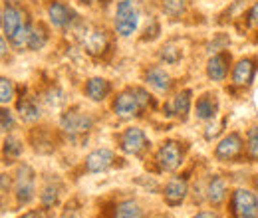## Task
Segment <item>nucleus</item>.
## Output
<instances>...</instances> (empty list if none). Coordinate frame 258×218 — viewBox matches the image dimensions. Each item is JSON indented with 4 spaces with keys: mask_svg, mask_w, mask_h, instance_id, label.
<instances>
[{
    "mask_svg": "<svg viewBox=\"0 0 258 218\" xmlns=\"http://www.w3.org/2000/svg\"><path fill=\"white\" fill-rule=\"evenodd\" d=\"M151 103V95L143 88H129L113 99V113L121 119H131L141 115V111Z\"/></svg>",
    "mask_w": 258,
    "mask_h": 218,
    "instance_id": "1",
    "label": "nucleus"
},
{
    "mask_svg": "<svg viewBox=\"0 0 258 218\" xmlns=\"http://www.w3.org/2000/svg\"><path fill=\"white\" fill-rule=\"evenodd\" d=\"M139 26V12L133 0H119L115 8V32L123 38L133 36Z\"/></svg>",
    "mask_w": 258,
    "mask_h": 218,
    "instance_id": "2",
    "label": "nucleus"
},
{
    "mask_svg": "<svg viewBox=\"0 0 258 218\" xmlns=\"http://www.w3.org/2000/svg\"><path fill=\"white\" fill-rule=\"evenodd\" d=\"M14 192L16 200L20 204H28L34 198L36 192V175H34L30 165H20L16 171V181H14Z\"/></svg>",
    "mask_w": 258,
    "mask_h": 218,
    "instance_id": "3",
    "label": "nucleus"
},
{
    "mask_svg": "<svg viewBox=\"0 0 258 218\" xmlns=\"http://www.w3.org/2000/svg\"><path fill=\"white\" fill-rule=\"evenodd\" d=\"M80 42H82L84 50L90 56H101L109 48L107 32L101 30V28H94V26L82 28V32H80Z\"/></svg>",
    "mask_w": 258,
    "mask_h": 218,
    "instance_id": "4",
    "label": "nucleus"
},
{
    "mask_svg": "<svg viewBox=\"0 0 258 218\" xmlns=\"http://www.w3.org/2000/svg\"><path fill=\"white\" fill-rule=\"evenodd\" d=\"M60 127L64 129L70 137H80V135H86L94 127V119L88 113H84V111L70 109V111H66L64 115H62Z\"/></svg>",
    "mask_w": 258,
    "mask_h": 218,
    "instance_id": "5",
    "label": "nucleus"
},
{
    "mask_svg": "<svg viewBox=\"0 0 258 218\" xmlns=\"http://www.w3.org/2000/svg\"><path fill=\"white\" fill-rule=\"evenodd\" d=\"M157 165L161 167V171L173 173L183 165V147L177 141H165L159 151H157Z\"/></svg>",
    "mask_w": 258,
    "mask_h": 218,
    "instance_id": "6",
    "label": "nucleus"
},
{
    "mask_svg": "<svg viewBox=\"0 0 258 218\" xmlns=\"http://www.w3.org/2000/svg\"><path fill=\"white\" fill-rule=\"evenodd\" d=\"M230 208L234 212L236 218H256L258 214V198L254 196V192L238 188L232 194V202Z\"/></svg>",
    "mask_w": 258,
    "mask_h": 218,
    "instance_id": "7",
    "label": "nucleus"
},
{
    "mask_svg": "<svg viewBox=\"0 0 258 218\" xmlns=\"http://www.w3.org/2000/svg\"><path fill=\"white\" fill-rule=\"evenodd\" d=\"M147 147H149V141H147L143 129H139V127H129V129L123 131V135H121V149H123L127 155L141 157Z\"/></svg>",
    "mask_w": 258,
    "mask_h": 218,
    "instance_id": "8",
    "label": "nucleus"
},
{
    "mask_svg": "<svg viewBox=\"0 0 258 218\" xmlns=\"http://www.w3.org/2000/svg\"><path fill=\"white\" fill-rule=\"evenodd\" d=\"M48 18L56 28H68L76 20V12L62 0H54L48 4Z\"/></svg>",
    "mask_w": 258,
    "mask_h": 218,
    "instance_id": "9",
    "label": "nucleus"
},
{
    "mask_svg": "<svg viewBox=\"0 0 258 218\" xmlns=\"http://www.w3.org/2000/svg\"><path fill=\"white\" fill-rule=\"evenodd\" d=\"M115 165V153L111 149H96L86 157V169L90 173H103Z\"/></svg>",
    "mask_w": 258,
    "mask_h": 218,
    "instance_id": "10",
    "label": "nucleus"
},
{
    "mask_svg": "<svg viewBox=\"0 0 258 218\" xmlns=\"http://www.w3.org/2000/svg\"><path fill=\"white\" fill-rule=\"evenodd\" d=\"M240 153H242V139H240L238 133L226 135L225 139L217 145V149H215V157L219 161H232V159H236Z\"/></svg>",
    "mask_w": 258,
    "mask_h": 218,
    "instance_id": "11",
    "label": "nucleus"
},
{
    "mask_svg": "<svg viewBox=\"0 0 258 218\" xmlns=\"http://www.w3.org/2000/svg\"><path fill=\"white\" fill-rule=\"evenodd\" d=\"M22 24H26L22 10H20L18 6H14V4H6L4 14H2V30L6 34V38L10 40L16 32L20 30Z\"/></svg>",
    "mask_w": 258,
    "mask_h": 218,
    "instance_id": "12",
    "label": "nucleus"
},
{
    "mask_svg": "<svg viewBox=\"0 0 258 218\" xmlns=\"http://www.w3.org/2000/svg\"><path fill=\"white\" fill-rule=\"evenodd\" d=\"M187 190H189V187H187V181H185V179H181V177L171 179V181L165 185V190H163L165 202H167L169 206H179V204L185 200Z\"/></svg>",
    "mask_w": 258,
    "mask_h": 218,
    "instance_id": "13",
    "label": "nucleus"
},
{
    "mask_svg": "<svg viewBox=\"0 0 258 218\" xmlns=\"http://www.w3.org/2000/svg\"><path fill=\"white\" fill-rule=\"evenodd\" d=\"M191 90H183L175 95L167 105H165V111L167 115H175L179 119H187L189 115V109H191Z\"/></svg>",
    "mask_w": 258,
    "mask_h": 218,
    "instance_id": "14",
    "label": "nucleus"
},
{
    "mask_svg": "<svg viewBox=\"0 0 258 218\" xmlns=\"http://www.w3.org/2000/svg\"><path fill=\"white\" fill-rule=\"evenodd\" d=\"M145 82H147V86H151L159 94H165V92L171 90V76L163 67H157V65L149 67L145 71Z\"/></svg>",
    "mask_w": 258,
    "mask_h": 218,
    "instance_id": "15",
    "label": "nucleus"
},
{
    "mask_svg": "<svg viewBox=\"0 0 258 218\" xmlns=\"http://www.w3.org/2000/svg\"><path fill=\"white\" fill-rule=\"evenodd\" d=\"M254 71H256L254 62L248 60V58H244V60H240V62L234 65V69H232V82L236 86H250L252 80H254Z\"/></svg>",
    "mask_w": 258,
    "mask_h": 218,
    "instance_id": "16",
    "label": "nucleus"
},
{
    "mask_svg": "<svg viewBox=\"0 0 258 218\" xmlns=\"http://www.w3.org/2000/svg\"><path fill=\"white\" fill-rule=\"evenodd\" d=\"M84 92L92 101H103L107 95L111 94V84L105 78H92V80L86 82Z\"/></svg>",
    "mask_w": 258,
    "mask_h": 218,
    "instance_id": "17",
    "label": "nucleus"
},
{
    "mask_svg": "<svg viewBox=\"0 0 258 218\" xmlns=\"http://www.w3.org/2000/svg\"><path fill=\"white\" fill-rule=\"evenodd\" d=\"M228 54H217L213 56L209 63H207V76L213 80V82H223L228 74Z\"/></svg>",
    "mask_w": 258,
    "mask_h": 218,
    "instance_id": "18",
    "label": "nucleus"
},
{
    "mask_svg": "<svg viewBox=\"0 0 258 218\" xmlns=\"http://www.w3.org/2000/svg\"><path fill=\"white\" fill-rule=\"evenodd\" d=\"M195 111H197V117L203 119V121L213 119V117L217 115V111H219V101H217V97H215L213 94L201 95V97L197 99V107H195Z\"/></svg>",
    "mask_w": 258,
    "mask_h": 218,
    "instance_id": "19",
    "label": "nucleus"
},
{
    "mask_svg": "<svg viewBox=\"0 0 258 218\" xmlns=\"http://www.w3.org/2000/svg\"><path fill=\"white\" fill-rule=\"evenodd\" d=\"M16 109H18L20 117H22L26 123H34V121H38V119L42 117V113H40V105L36 103V99L30 97V95H24L22 99H18Z\"/></svg>",
    "mask_w": 258,
    "mask_h": 218,
    "instance_id": "20",
    "label": "nucleus"
},
{
    "mask_svg": "<svg viewBox=\"0 0 258 218\" xmlns=\"http://www.w3.org/2000/svg\"><path fill=\"white\" fill-rule=\"evenodd\" d=\"M207 192H209V200H211V204H221L223 200H225L226 196V183L221 179V177H213L211 179V183H209V188H207Z\"/></svg>",
    "mask_w": 258,
    "mask_h": 218,
    "instance_id": "21",
    "label": "nucleus"
},
{
    "mask_svg": "<svg viewBox=\"0 0 258 218\" xmlns=\"http://www.w3.org/2000/svg\"><path fill=\"white\" fill-rule=\"evenodd\" d=\"M46 44H48V30H46L42 24H32L30 38H28V50L38 52V50H42Z\"/></svg>",
    "mask_w": 258,
    "mask_h": 218,
    "instance_id": "22",
    "label": "nucleus"
},
{
    "mask_svg": "<svg viewBox=\"0 0 258 218\" xmlns=\"http://www.w3.org/2000/svg\"><path fill=\"white\" fill-rule=\"evenodd\" d=\"M113 218H143V208L135 200H123L117 204Z\"/></svg>",
    "mask_w": 258,
    "mask_h": 218,
    "instance_id": "23",
    "label": "nucleus"
},
{
    "mask_svg": "<svg viewBox=\"0 0 258 218\" xmlns=\"http://www.w3.org/2000/svg\"><path fill=\"white\" fill-rule=\"evenodd\" d=\"M30 30H32V24L30 22H26V24H22L20 26V30L16 32L8 42H10V46L14 48V50H18V52H22V50H28V38H30Z\"/></svg>",
    "mask_w": 258,
    "mask_h": 218,
    "instance_id": "24",
    "label": "nucleus"
},
{
    "mask_svg": "<svg viewBox=\"0 0 258 218\" xmlns=\"http://www.w3.org/2000/svg\"><path fill=\"white\" fill-rule=\"evenodd\" d=\"M2 151H4V159H10V161H14V159H18V157L22 155V151H24V145H22V141H20L18 137H14V135H8V137L4 139V147H2Z\"/></svg>",
    "mask_w": 258,
    "mask_h": 218,
    "instance_id": "25",
    "label": "nucleus"
},
{
    "mask_svg": "<svg viewBox=\"0 0 258 218\" xmlns=\"http://www.w3.org/2000/svg\"><path fill=\"white\" fill-rule=\"evenodd\" d=\"M161 8L169 18L177 20V18H181V16L185 14V10H187V0H161Z\"/></svg>",
    "mask_w": 258,
    "mask_h": 218,
    "instance_id": "26",
    "label": "nucleus"
},
{
    "mask_svg": "<svg viewBox=\"0 0 258 218\" xmlns=\"http://www.w3.org/2000/svg\"><path fill=\"white\" fill-rule=\"evenodd\" d=\"M16 97V88H14V82L0 76V105H8L12 103Z\"/></svg>",
    "mask_w": 258,
    "mask_h": 218,
    "instance_id": "27",
    "label": "nucleus"
},
{
    "mask_svg": "<svg viewBox=\"0 0 258 218\" xmlns=\"http://www.w3.org/2000/svg\"><path fill=\"white\" fill-rule=\"evenodd\" d=\"M58 198H60V190H58V187H54V185H46L44 190H42V194H40V200H42V204L46 208L56 206L58 204Z\"/></svg>",
    "mask_w": 258,
    "mask_h": 218,
    "instance_id": "28",
    "label": "nucleus"
},
{
    "mask_svg": "<svg viewBox=\"0 0 258 218\" xmlns=\"http://www.w3.org/2000/svg\"><path fill=\"white\" fill-rule=\"evenodd\" d=\"M161 60L165 63H177L181 60V50L173 44H165L161 48Z\"/></svg>",
    "mask_w": 258,
    "mask_h": 218,
    "instance_id": "29",
    "label": "nucleus"
},
{
    "mask_svg": "<svg viewBox=\"0 0 258 218\" xmlns=\"http://www.w3.org/2000/svg\"><path fill=\"white\" fill-rule=\"evenodd\" d=\"M248 157L256 163L258 161V127L248 131Z\"/></svg>",
    "mask_w": 258,
    "mask_h": 218,
    "instance_id": "30",
    "label": "nucleus"
},
{
    "mask_svg": "<svg viewBox=\"0 0 258 218\" xmlns=\"http://www.w3.org/2000/svg\"><path fill=\"white\" fill-rule=\"evenodd\" d=\"M14 127H16V119H14V115H12L6 107H0V129L10 131V129H14Z\"/></svg>",
    "mask_w": 258,
    "mask_h": 218,
    "instance_id": "31",
    "label": "nucleus"
},
{
    "mask_svg": "<svg viewBox=\"0 0 258 218\" xmlns=\"http://www.w3.org/2000/svg\"><path fill=\"white\" fill-rule=\"evenodd\" d=\"M246 24L248 26H258V0L250 6V10H248V14H246Z\"/></svg>",
    "mask_w": 258,
    "mask_h": 218,
    "instance_id": "32",
    "label": "nucleus"
},
{
    "mask_svg": "<svg viewBox=\"0 0 258 218\" xmlns=\"http://www.w3.org/2000/svg\"><path fill=\"white\" fill-rule=\"evenodd\" d=\"M8 56H10V46H8V38L0 36V60L4 62V60H8Z\"/></svg>",
    "mask_w": 258,
    "mask_h": 218,
    "instance_id": "33",
    "label": "nucleus"
},
{
    "mask_svg": "<svg viewBox=\"0 0 258 218\" xmlns=\"http://www.w3.org/2000/svg\"><path fill=\"white\" fill-rule=\"evenodd\" d=\"M8 190H10V179L6 175H0V202L8 194Z\"/></svg>",
    "mask_w": 258,
    "mask_h": 218,
    "instance_id": "34",
    "label": "nucleus"
},
{
    "mask_svg": "<svg viewBox=\"0 0 258 218\" xmlns=\"http://www.w3.org/2000/svg\"><path fill=\"white\" fill-rule=\"evenodd\" d=\"M20 218H48L42 210H30V212H26L24 216H20Z\"/></svg>",
    "mask_w": 258,
    "mask_h": 218,
    "instance_id": "35",
    "label": "nucleus"
},
{
    "mask_svg": "<svg viewBox=\"0 0 258 218\" xmlns=\"http://www.w3.org/2000/svg\"><path fill=\"white\" fill-rule=\"evenodd\" d=\"M193 218H219V214L217 212H211V210H203V212L195 214Z\"/></svg>",
    "mask_w": 258,
    "mask_h": 218,
    "instance_id": "36",
    "label": "nucleus"
},
{
    "mask_svg": "<svg viewBox=\"0 0 258 218\" xmlns=\"http://www.w3.org/2000/svg\"><path fill=\"white\" fill-rule=\"evenodd\" d=\"M78 2H80V4H92L94 0H78Z\"/></svg>",
    "mask_w": 258,
    "mask_h": 218,
    "instance_id": "37",
    "label": "nucleus"
},
{
    "mask_svg": "<svg viewBox=\"0 0 258 218\" xmlns=\"http://www.w3.org/2000/svg\"><path fill=\"white\" fill-rule=\"evenodd\" d=\"M2 14H4V10L0 8V26H2Z\"/></svg>",
    "mask_w": 258,
    "mask_h": 218,
    "instance_id": "38",
    "label": "nucleus"
},
{
    "mask_svg": "<svg viewBox=\"0 0 258 218\" xmlns=\"http://www.w3.org/2000/svg\"><path fill=\"white\" fill-rule=\"evenodd\" d=\"M256 188H258V177H256Z\"/></svg>",
    "mask_w": 258,
    "mask_h": 218,
    "instance_id": "39",
    "label": "nucleus"
}]
</instances>
